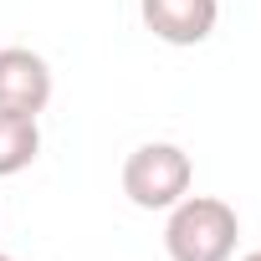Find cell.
<instances>
[{"instance_id":"1","label":"cell","mask_w":261,"mask_h":261,"mask_svg":"<svg viewBox=\"0 0 261 261\" xmlns=\"http://www.w3.org/2000/svg\"><path fill=\"white\" fill-rule=\"evenodd\" d=\"M236 241H241L236 205L215 195H185L179 205H169V220H164L169 261H230Z\"/></svg>"},{"instance_id":"2","label":"cell","mask_w":261,"mask_h":261,"mask_svg":"<svg viewBox=\"0 0 261 261\" xmlns=\"http://www.w3.org/2000/svg\"><path fill=\"white\" fill-rule=\"evenodd\" d=\"M190 179H195V164L179 144H139L123 164V195L134 200L139 210H169L190 195Z\"/></svg>"},{"instance_id":"3","label":"cell","mask_w":261,"mask_h":261,"mask_svg":"<svg viewBox=\"0 0 261 261\" xmlns=\"http://www.w3.org/2000/svg\"><path fill=\"white\" fill-rule=\"evenodd\" d=\"M51 67L31 46H0V113H46L51 102Z\"/></svg>"},{"instance_id":"4","label":"cell","mask_w":261,"mask_h":261,"mask_svg":"<svg viewBox=\"0 0 261 261\" xmlns=\"http://www.w3.org/2000/svg\"><path fill=\"white\" fill-rule=\"evenodd\" d=\"M139 16L159 41L200 46V41H210V31L220 21V0H139Z\"/></svg>"},{"instance_id":"5","label":"cell","mask_w":261,"mask_h":261,"mask_svg":"<svg viewBox=\"0 0 261 261\" xmlns=\"http://www.w3.org/2000/svg\"><path fill=\"white\" fill-rule=\"evenodd\" d=\"M41 154V128L26 113H0V179L31 169Z\"/></svg>"},{"instance_id":"6","label":"cell","mask_w":261,"mask_h":261,"mask_svg":"<svg viewBox=\"0 0 261 261\" xmlns=\"http://www.w3.org/2000/svg\"><path fill=\"white\" fill-rule=\"evenodd\" d=\"M241 261H261V251H246V256H241Z\"/></svg>"},{"instance_id":"7","label":"cell","mask_w":261,"mask_h":261,"mask_svg":"<svg viewBox=\"0 0 261 261\" xmlns=\"http://www.w3.org/2000/svg\"><path fill=\"white\" fill-rule=\"evenodd\" d=\"M0 261H21V256H6V251H0Z\"/></svg>"}]
</instances>
